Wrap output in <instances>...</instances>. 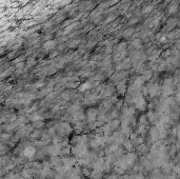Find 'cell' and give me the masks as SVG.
Segmentation results:
<instances>
[{"label":"cell","mask_w":180,"mask_h":179,"mask_svg":"<svg viewBox=\"0 0 180 179\" xmlns=\"http://www.w3.org/2000/svg\"><path fill=\"white\" fill-rule=\"evenodd\" d=\"M78 25V22H73L72 24H70V25H68L67 28H64V32H63V34H68V33H70L71 31H73L74 28H76Z\"/></svg>","instance_id":"4316f807"},{"label":"cell","mask_w":180,"mask_h":179,"mask_svg":"<svg viewBox=\"0 0 180 179\" xmlns=\"http://www.w3.org/2000/svg\"><path fill=\"white\" fill-rule=\"evenodd\" d=\"M137 154L134 152H129L127 153V155H124V159L129 166V169H133V166H135V163L137 162Z\"/></svg>","instance_id":"8992f818"},{"label":"cell","mask_w":180,"mask_h":179,"mask_svg":"<svg viewBox=\"0 0 180 179\" xmlns=\"http://www.w3.org/2000/svg\"><path fill=\"white\" fill-rule=\"evenodd\" d=\"M138 21H139V18H137V17H133V18H132V19H130L129 23L132 25V24H136Z\"/></svg>","instance_id":"d590c367"},{"label":"cell","mask_w":180,"mask_h":179,"mask_svg":"<svg viewBox=\"0 0 180 179\" xmlns=\"http://www.w3.org/2000/svg\"><path fill=\"white\" fill-rule=\"evenodd\" d=\"M44 125V123H43V121L42 120H39V121H35V122H33V124H32V127H34V129H36V130H40L41 127Z\"/></svg>","instance_id":"4dcf8cb0"},{"label":"cell","mask_w":180,"mask_h":179,"mask_svg":"<svg viewBox=\"0 0 180 179\" xmlns=\"http://www.w3.org/2000/svg\"><path fill=\"white\" fill-rule=\"evenodd\" d=\"M80 42H81V40H80V39H77V40H73V41H72V42L71 43H70V48H72V49H73V48H76V46H79V43Z\"/></svg>","instance_id":"d6a6232c"},{"label":"cell","mask_w":180,"mask_h":179,"mask_svg":"<svg viewBox=\"0 0 180 179\" xmlns=\"http://www.w3.org/2000/svg\"><path fill=\"white\" fill-rule=\"evenodd\" d=\"M150 139L152 142H156V141H158L159 139V132H158V129L156 127V125L155 127H153L152 129H150Z\"/></svg>","instance_id":"ba28073f"},{"label":"cell","mask_w":180,"mask_h":179,"mask_svg":"<svg viewBox=\"0 0 180 179\" xmlns=\"http://www.w3.org/2000/svg\"><path fill=\"white\" fill-rule=\"evenodd\" d=\"M14 71V69L13 67H10V69H8L7 71L5 72H3L2 74H1V78H4V77H7L8 75H11L12 74V72Z\"/></svg>","instance_id":"836d02e7"},{"label":"cell","mask_w":180,"mask_h":179,"mask_svg":"<svg viewBox=\"0 0 180 179\" xmlns=\"http://www.w3.org/2000/svg\"><path fill=\"white\" fill-rule=\"evenodd\" d=\"M130 48H131L133 51H135V50H141V48H142V41H141V39H134V40L132 41Z\"/></svg>","instance_id":"9a60e30c"},{"label":"cell","mask_w":180,"mask_h":179,"mask_svg":"<svg viewBox=\"0 0 180 179\" xmlns=\"http://www.w3.org/2000/svg\"><path fill=\"white\" fill-rule=\"evenodd\" d=\"M148 106V102H146V98L143 97L142 94H138L134 97V108L136 110H139V111H144Z\"/></svg>","instance_id":"3957f363"},{"label":"cell","mask_w":180,"mask_h":179,"mask_svg":"<svg viewBox=\"0 0 180 179\" xmlns=\"http://www.w3.org/2000/svg\"><path fill=\"white\" fill-rule=\"evenodd\" d=\"M114 19H115V16H111V17H109V18H107V19L106 20H105V23H107V22H110V21H112V20H114Z\"/></svg>","instance_id":"74e56055"},{"label":"cell","mask_w":180,"mask_h":179,"mask_svg":"<svg viewBox=\"0 0 180 179\" xmlns=\"http://www.w3.org/2000/svg\"><path fill=\"white\" fill-rule=\"evenodd\" d=\"M50 162H51L52 166H54L55 169L63 166L62 158H59L58 156H51V159H50Z\"/></svg>","instance_id":"9c48e42d"},{"label":"cell","mask_w":180,"mask_h":179,"mask_svg":"<svg viewBox=\"0 0 180 179\" xmlns=\"http://www.w3.org/2000/svg\"><path fill=\"white\" fill-rule=\"evenodd\" d=\"M92 179H102L103 178V172L102 171H96L93 170L92 175H91Z\"/></svg>","instance_id":"603a6c76"},{"label":"cell","mask_w":180,"mask_h":179,"mask_svg":"<svg viewBox=\"0 0 180 179\" xmlns=\"http://www.w3.org/2000/svg\"><path fill=\"white\" fill-rule=\"evenodd\" d=\"M146 131H148V129H146V125H138V130L136 133L139 134V135H141V136H144L146 133Z\"/></svg>","instance_id":"83f0119b"},{"label":"cell","mask_w":180,"mask_h":179,"mask_svg":"<svg viewBox=\"0 0 180 179\" xmlns=\"http://www.w3.org/2000/svg\"><path fill=\"white\" fill-rule=\"evenodd\" d=\"M153 77V71L152 70H146V71L142 73V78L144 79V81H148Z\"/></svg>","instance_id":"7402d4cb"},{"label":"cell","mask_w":180,"mask_h":179,"mask_svg":"<svg viewBox=\"0 0 180 179\" xmlns=\"http://www.w3.org/2000/svg\"><path fill=\"white\" fill-rule=\"evenodd\" d=\"M160 54H161V52L159 50H152V52H151L150 56H148V59H150L151 61L158 60L159 56H160Z\"/></svg>","instance_id":"ac0fdd59"},{"label":"cell","mask_w":180,"mask_h":179,"mask_svg":"<svg viewBox=\"0 0 180 179\" xmlns=\"http://www.w3.org/2000/svg\"><path fill=\"white\" fill-rule=\"evenodd\" d=\"M24 67V62L23 61H22V62H19V63H17V64H16V67H17V69H22V67Z\"/></svg>","instance_id":"8d00e7d4"},{"label":"cell","mask_w":180,"mask_h":179,"mask_svg":"<svg viewBox=\"0 0 180 179\" xmlns=\"http://www.w3.org/2000/svg\"><path fill=\"white\" fill-rule=\"evenodd\" d=\"M144 79L142 78V76H139V77L135 78V80H134L133 82V85L135 86V88L137 90L138 92L141 91V88H143V84H144Z\"/></svg>","instance_id":"30bf717a"},{"label":"cell","mask_w":180,"mask_h":179,"mask_svg":"<svg viewBox=\"0 0 180 179\" xmlns=\"http://www.w3.org/2000/svg\"><path fill=\"white\" fill-rule=\"evenodd\" d=\"M135 33V28H127V30H124L123 31V33H122V36L124 37V38H128V37H131L132 35Z\"/></svg>","instance_id":"d4e9b609"},{"label":"cell","mask_w":180,"mask_h":179,"mask_svg":"<svg viewBox=\"0 0 180 179\" xmlns=\"http://www.w3.org/2000/svg\"><path fill=\"white\" fill-rule=\"evenodd\" d=\"M117 92H118V94H120V95H124L125 94V92H127V82H125L124 80L118 82Z\"/></svg>","instance_id":"7c38bea8"},{"label":"cell","mask_w":180,"mask_h":179,"mask_svg":"<svg viewBox=\"0 0 180 179\" xmlns=\"http://www.w3.org/2000/svg\"><path fill=\"white\" fill-rule=\"evenodd\" d=\"M99 111L97 109H88L86 111V120L88 123H94L96 122L97 118H98Z\"/></svg>","instance_id":"5b68a950"},{"label":"cell","mask_w":180,"mask_h":179,"mask_svg":"<svg viewBox=\"0 0 180 179\" xmlns=\"http://www.w3.org/2000/svg\"><path fill=\"white\" fill-rule=\"evenodd\" d=\"M176 88H177V92H179V93H180V82L177 84V85H176Z\"/></svg>","instance_id":"f35d334b"},{"label":"cell","mask_w":180,"mask_h":179,"mask_svg":"<svg viewBox=\"0 0 180 179\" xmlns=\"http://www.w3.org/2000/svg\"><path fill=\"white\" fill-rule=\"evenodd\" d=\"M109 123H110V125H111V127H112V130H113V132L117 131L118 127L121 125V121H120L119 119H113V120H111Z\"/></svg>","instance_id":"d6986e66"},{"label":"cell","mask_w":180,"mask_h":179,"mask_svg":"<svg viewBox=\"0 0 180 179\" xmlns=\"http://www.w3.org/2000/svg\"><path fill=\"white\" fill-rule=\"evenodd\" d=\"M56 48V41L55 40H47L43 44V50L44 51H53Z\"/></svg>","instance_id":"5bb4252c"},{"label":"cell","mask_w":180,"mask_h":179,"mask_svg":"<svg viewBox=\"0 0 180 179\" xmlns=\"http://www.w3.org/2000/svg\"><path fill=\"white\" fill-rule=\"evenodd\" d=\"M125 75H127V74H125L124 72H119V73H115V74H114L113 77H112V80H113V81H120V80L123 79V78L125 77Z\"/></svg>","instance_id":"ffe728a7"},{"label":"cell","mask_w":180,"mask_h":179,"mask_svg":"<svg viewBox=\"0 0 180 179\" xmlns=\"http://www.w3.org/2000/svg\"><path fill=\"white\" fill-rule=\"evenodd\" d=\"M37 151H36V148L34 147L33 145H30V143H26V148H24L23 152H22L21 155H23L26 158H28V160L32 161L34 159V157L36 156Z\"/></svg>","instance_id":"277c9868"},{"label":"cell","mask_w":180,"mask_h":179,"mask_svg":"<svg viewBox=\"0 0 180 179\" xmlns=\"http://www.w3.org/2000/svg\"><path fill=\"white\" fill-rule=\"evenodd\" d=\"M132 141H133L134 148H137V147H139L140 145L143 143V138H142V137H136V138L133 139Z\"/></svg>","instance_id":"f1b7e54d"},{"label":"cell","mask_w":180,"mask_h":179,"mask_svg":"<svg viewBox=\"0 0 180 179\" xmlns=\"http://www.w3.org/2000/svg\"><path fill=\"white\" fill-rule=\"evenodd\" d=\"M99 96L97 95V94H88V95L86 96V98H84L83 102L84 104H88V106H92V104H94L95 102L98 100Z\"/></svg>","instance_id":"52a82bcc"},{"label":"cell","mask_w":180,"mask_h":179,"mask_svg":"<svg viewBox=\"0 0 180 179\" xmlns=\"http://www.w3.org/2000/svg\"><path fill=\"white\" fill-rule=\"evenodd\" d=\"M148 152V148L146 145H140L139 147L136 148V154L139 156H146V154Z\"/></svg>","instance_id":"4fadbf2b"},{"label":"cell","mask_w":180,"mask_h":179,"mask_svg":"<svg viewBox=\"0 0 180 179\" xmlns=\"http://www.w3.org/2000/svg\"><path fill=\"white\" fill-rule=\"evenodd\" d=\"M28 120H30V121H32V122H35V121L43 120V119H44V117H43L42 115L37 114V113H33V114L28 115Z\"/></svg>","instance_id":"e0dca14e"},{"label":"cell","mask_w":180,"mask_h":179,"mask_svg":"<svg viewBox=\"0 0 180 179\" xmlns=\"http://www.w3.org/2000/svg\"><path fill=\"white\" fill-rule=\"evenodd\" d=\"M43 134H44V133L40 132V130H36V131H33L32 133L30 134V136H28V138H30L31 140H33V141L39 140V139L42 138Z\"/></svg>","instance_id":"8fae6325"},{"label":"cell","mask_w":180,"mask_h":179,"mask_svg":"<svg viewBox=\"0 0 180 179\" xmlns=\"http://www.w3.org/2000/svg\"><path fill=\"white\" fill-rule=\"evenodd\" d=\"M37 109H38V106H37V104H35V106H32L30 109H28V110L26 111L28 114H33V113L35 112V111H37Z\"/></svg>","instance_id":"e575fe53"},{"label":"cell","mask_w":180,"mask_h":179,"mask_svg":"<svg viewBox=\"0 0 180 179\" xmlns=\"http://www.w3.org/2000/svg\"><path fill=\"white\" fill-rule=\"evenodd\" d=\"M148 123V119L146 115H142L139 118V125H146Z\"/></svg>","instance_id":"f546056e"},{"label":"cell","mask_w":180,"mask_h":179,"mask_svg":"<svg viewBox=\"0 0 180 179\" xmlns=\"http://www.w3.org/2000/svg\"><path fill=\"white\" fill-rule=\"evenodd\" d=\"M81 179H86V178H81Z\"/></svg>","instance_id":"ab89813d"},{"label":"cell","mask_w":180,"mask_h":179,"mask_svg":"<svg viewBox=\"0 0 180 179\" xmlns=\"http://www.w3.org/2000/svg\"><path fill=\"white\" fill-rule=\"evenodd\" d=\"M12 136H13V135H12L11 133H5V132H2V134H1V141H2V143L9 142V141L11 140Z\"/></svg>","instance_id":"cb8c5ba5"},{"label":"cell","mask_w":180,"mask_h":179,"mask_svg":"<svg viewBox=\"0 0 180 179\" xmlns=\"http://www.w3.org/2000/svg\"><path fill=\"white\" fill-rule=\"evenodd\" d=\"M153 10H154V5H152V4L146 5V7L142 10V14H146H146H150V13H152Z\"/></svg>","instance_id":"1f68e13d"},{"label":"cell","mask_w":180,"mask_h":179,"mask_svg":"<svg viewBox=\"0 0 180 179\" xmlns=\"http://www.w3.org/2000/svg\"><path fill=\"white\" fill-rule=\"evenodd\" d=\"M177 11H178V3L177 2L171 3V5L169 7V10H167L169 14H175Z\"/></svg>","instance_id":"484cf974"},{"label":"cell","mask_w":180,"mask_h":179,"mask_svg":"<svg viewBox=\"0 0 180 179\" xmlns=\"http://www.w3.org/2000/svg\"><path fill=\"white\" fill-rule=\"evenodd\" d=\"M94 86V84H93V82H90V81H86L84 82V83H82L81 85L78 88V90H79V92H81V93H83V92H86L88 91V90H91V88Z\"/></svg>","instance_id":"2e32d148"},{"label":"cell","mask_w":180,"mask_h":179,"mask_svg":"<svg viewBox=\"0 0 180 179\" xmlns=\"http://www.w3.org/2000/svg\"><path fill=\"white\" fill-rule=\"evenodd\" d=\"M123 148H124L125 150H127L128 152H132V150L134 149V145H133V141L131 140V139H128V140H125L124 142H123Z\"/></svg>","instance_id":"44dd1931"},{"label":"cell","mask_w":180,"mask_h":179,"mask_svg":"<svg viewBox=\"0 0 180 179\" xmlns=\"http://www.w3.org/2000/svg\"><path fill=\"white\" fill-rule=\"evenodd\" d=\"M161 88H162V86L159 83L152 82V83H150L146 86V91H148V94L151 98H155L161 95Z\"/></svg>","instance_id":"7a4b0ae2"},{"label":"cell","mask_w":180,"mask_h":179,"mask_svg":"<svg viewBox=\"0 0 180 179\" xmlns=\"http://www.w3.org/2000/svg\"><path fill=\"white\" fill-rule=\"evenodd\" d=\"M175 83H174L173 77L166 78L162 83L161 88V95L162 97H171L175 92Z\"/></svg>","instance_id":"6da1fadb"}]
</instances>
